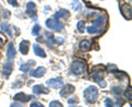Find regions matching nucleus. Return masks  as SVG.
I'll use <instances>...</instances> for the list:
<instances>
[{
    "instance_id": "nucleus-1",
    "label": "nucleus",
    "mask_w": 132,
    "mask_h": 107,
    "mask_svg": "<svg viewBox=\"0 0 132 107\" xmlns=\"http://www.w3.org/2000/svg\"><path fill=\"white\" fill-rule=\"evenodd\" d=\"M84 97L87 104H93L98 98V90L96 86H88L84 91Z\"/></svg>"
},
{
    "instance_id": "nucleus-2",
    "label": "nucleus",
    "mask_w": 132,
    "mask_h": 107,
    "mask_svg": "<svg viewBox=\"0 0 132 107\" xmlns=\"http://www.w3.org/2000/svg\"><path fill=\"white\" fill-rule=\"evenodd\" d=\"M86 71V65L85 62H82L80 60H75L73 61V63L71 66V72L74 76H82Z\"/></svg>"
},
{
    "instance_id": "nucleus-3",
    "label": "nucleus",
    "mask_w": 132,
    "mask_h": 107,
    "mask_svg": "<svg viewBox=\"0 0 132 107\" xmlns=\"http://www.w3.org/2000/svg\"><path fill=\"white\" fill-rule=\"evenodd\" d=\"M46 26L47 28H50V30H53L55 32H61L62 30L64 28V24L60 22L57 19H48L46 20Z\"/></svg>"
},
{
    "instance_id": "nucleus-4",
    "label": "nucleus",
    "mask_w": 132,
    "mask_h": 107,
    "mask_svg": "<svg viewBox=\"0 0 132 107\" xmlns=\"http://www.w3.org/2000/svg\"><path fill=\"white\" fill-rule=\"evenodd\" d=\"M46 84L53 89H60L64 85V81L62 78H54V79H50L46 81Z\"/></svg>"
},
{
    "instance_id": "nucleus-5",
    "label": "nucleus",
    "mask_w": 132,
    "mask_h": 107,
    "mask_svg": "<svg viewBox=\"0 0 132 107\" xmlns=\"http://www.w3.org/2000/svg\"><path fill=\"white\" fill-rule=\"evenodd\" d=\"M27 14L33 20H36V7L33 2L27 3Z\"/></svg>"
},
{
    "instance_id": "nucleus-6",
    "label": "nucleus",
    "mask_w": 132,
    "mask_h": 107,
    "mask_svg": "<svg viewBox=\"0 0 132 107\" xmlns=\"http://www.w3.org/2000/svg\"><path fill=\"white\" fill-rule=\"evenodd\" d=\"M106 21V18L105 16H99L98 19H96L95 20V21L93 22V24H92V26L95 28V30H96V32L97 33H100L101 32V26L104 25V22Z\"/></svg>"
},
{
    "instance_id": "nucleus-7",
    "label": "nucleus",
    "mask_w": 132,
    "mask_h": 107,
    "mask_svg": "<svg viewBox=\"0 0 132 107\" xmlns=\"http://www.w3.org/2000/svg\"><path fill=\"white\" fill-rule=\"evenodd\" d=\"M74 92H75V86H73L72 84H66L63 89H62L61 91V96L63 97H66L68 95H71V94H73Z\"/></svg>"
},
{
    "instance_id": "nucleus-8",
    "label": "nucleus",
    "mask_w": 132,
    "mask_h": 107,
    "mask_svg": "<svg viewBox=\"0 0 132 107\" xmlns=\"http://www.w3.org/2000/svg\"><path fill=\"white\" fill-rule=\"evenodd\" d=\"M12 69H13V65H12L11 60H8L7 62L5 63V66H3V70H2L3 76H5L6 79H8V78L10 77L11 72H12Z\"/></svg>"
},
{
    "instance_id": "nucleus-9",
    "label": "nucleus",
    "mask_w": 132,
    "mask_h": 107,
    "mask_svg": "<svg viewBox=\"0 0 132 107\" xmlns=\"http://www.w3.org/2000/svg\"><path fill=\"white\" fill-rule=\"evenodd\" d=\"M45 72H46V69H45L44 67H39V68L30 71V76L33 77V78H41V77H43L45 74Z\"/></svg>"
},
{
    "instance_id": "nucleus-10",
    "label": "nucleus",
    "mask_w": 132,
    "mask_h": 107,
    "mask_svg": "<svg viewBox=\"0 0 132 107\" xmlns=\"http://www.w3.org/2000/svg\"><path fill=\"white\" fill-rule=\"evenodd\" d=\"M92 78L96 81V82H100L104 80V78H105V73L104 71H102L101 69H96L95 71L93 72V74H92Z\"/></svg>"
},
{
    "instance_id": "nucleus-11",
    "label": "nucleus",
    "mask_w": 132,
    "mask_h": 107,
    "mask_svg": "<svg viewBox=\"0 0 132 107\" xmlns=\"http://www.w3.org/2000/svg\"><path fill=\"white\" fill-rule=\"evenodd\" d=\"M14 101H19V102H22V103H26V102H29L32 98L31 95H27L24 93H18L14 95Z\"/></svg>"
},
{
    "instance_id": "nucleus-12",
    "label": "nucleus",
    "mask_w": 132,
    "mask_h": 107,
    "mask_svg": "<svg viewBox=\"0 0 132 107\" xmlns=\"http://www.w3.org/2000/svg\"><path fill=\"white\" fill-rule=\"evenodd\" d=\"M33 93L36 94V95H40V94H47L48 93V89L44 88L43 85L38 84V85H34L33 86Z\"/></svg>"
},
{
    "instance_id": "nucleus-13",
    "label": "nucleus",
    "mask_w": 132,
    "mask_h": 107,
    "mask_svg": "<svg viewBox=\"0 0 132 107\" xmlns=\"http://www.w3.org/2000/svg\"><path fill=\"white\" fill-rule=\"evenodd\" d=\"M121 13H122V15L125 16L126 19H128V20H131V8H130V6L129 5H123L122 7H121Z\"/></svg>"
},
{
    "instance_id": "nucleus-14",
    "label": "nucleus",
    "mask_w": 132,
    "mask_h": 107,
    "mask_svg": "<svg viewBox=\"0 0 132 107\" xmlns=\"http://www.w3.org/2000/svg\"><path fill=\"white\" fill-rule=\"evenodd\" d=\"M15 57V49H14V45L13 43H9L8 45V49H7V58L11 60Z\"/></svg>"
},
{
    "instance_id": "nucleus-15",
    "label": "nucleus",
    "mask_w": 132,
    "mask_h": 107,
    "mask_svg": "<svg viewBox=\"0 0 132 107\" xmlns=\"http://www.w3.org/2000/svg\"><path fill=\"white\" fill-rule=\"evenodd\" d=\"M33 50H34V54L36 56L41 57V58H45L46 57V52L43 50V48H41L38 44H34L33 45Z\"/></svg>"
},
{
    "instance_id": "nucleus-16",
    "label": "nucleus",
    "mask_w": 132,
    "mask_h": 107,
    "mask_svg": "<svg viewBox=\"0 0 132 107\" xmlns=\"http://www.w3.org/2000/svg\"><path fill=\"white\" fill-rule=\"evenodd\" d=\"M29 47H30V43L28 40H22L20 43V52L22 55H27L28 51H29Z\"/></svg>"
},
{
    "instance_id": "nucleus-17",
    "label": "nucleus",
    "mask_w": 132,
    "mask_h": 107,
    "mask_svg": "<svg viewBox=\"0 0 132 107\" xmlns=\"http://www.w3.org/2000/svg\"><path fill=\"white\" fill-rule=\"evenodd\" d=\"M79 48L80 50L82 51H89L90 49H92V44H90V42H88V40H81L80 44H79Z\"/></svg>"
},
{
    "instance_id": "nucleus-18",
    "label": "nucleus",
    "mask_w": 132,
    "mask_h": 107,
    "mask_svg": "<svg viewBox=\"0 0 132 107\" xmlns=\"http://www.w3.org/2000/svg\"><path fill=\"white\" fill-rule=\"evenodd\" d=\"M34 65H35V61H34V60H32V61H29V62H27V63L22 65L21 67H20V70H21V71H23V72H28L29 70L31 69V67H32V66H34Z\"/></svg>"
},
{
    "instance_id": "nucleus-19",
    "label": "nucleus",
    "mask_w": 132,
    "mask_h": 107,
    "mask_svg": "<svg viewBox=\"0 0 132 107\" xmlns=\"http://www.w3.org/2000/svg\"><path fill=\"white\" fill-rule=\"evenodd\" d=\"M65 16H69L68 11H66V10H60V11H57L56 13L54 14V19L60 20L61 18H65Z\"/></svg>"
},
{
    "instance_id": "nucleus-20",
    "label": "nucleus",
    "mask_w": 132,
    "mask_h": 107,
    "mask_svg": "<svg viewBox=\"0 0 132 107\" xmlns=\"http://www.w3.org/2000/svg\"><path fill=\"white\" fill-rule=\"evenodd\" d=\"M1 30H2V31H5V32H6L9 36H12V32H11V30H10L9 24H7V23H2V24H1Z\"/></svg>"
},
{
    "instance_id": "nucleus-21",
    "label": "nucleus",
    "mask_w": 132,
    "mask_h": 107,
    "mask_svg": "<svg viewBox=\"0 0 132 107\" xmlns=\"http://www.w3.org/2000/svg\"><path fill=\"white\" fill-rule=\"evenodd\" d=\"M85 28H86V27H85V22H84V21H79V22L77 23V30L79 31L80 33L84 32Z\"/></svg>"
},
{
    "instance_id": "nucleus-22",
    "label": "nucleus",
    "mask_w": 132,
    "mask_h": 107,
    "mask_svg": "<svg viewBox=\"0 0 132 107\" xmlns=\"http://www.w3.org/2000/svg\"><path fill=\"white\" fill-rule=\"evenodd\" d=\"M72 8H73V10H79L80 8H81V6H80V3L77 1V0H74V1L72 2Z\"/></svg>"
},
{
    "instance_id": "nucleus-23",
    "label": "nucleus",
    "mask_w": 132,
    "mask_h": 107,
    "mask_svg": "<svg viewBox=\"0 0 132 107\" xmlns=\"http://www.w3.org/2000/svg\"><path fill=\"white\" fill-rule=\"evenodd\" d=\"M40 30H41V26L39 25V24H35V25L33 26V28H32V34L34 35V36H36V35L39 34Z\"/></svg>"
},
{
    "instance_id": "nucleus-24",
    "label": "nucleus",
    "mask_w": 132,
    "mask_h": 107,
    "mask_svg": "<svg viewBox=\"0 0 132 107\" xmlns=\"http://www.w3.org/2000/svg\"><path fill=\"white\" fill-rule=\"evenodd\" d=\"M67 103H68V105H69V106L77 105V103H78V98H77V97H72V98H69V100L67 101Z\"/></svg>"
},
{
    "instance_id": "nucleus-25",
    "label": "nucleus",
    "mask_w": 132,
    "mask_h": 107,
    "mask_svg": "<svg viewBox=\"0 0 132 107\" xmlns=\"http://www.w3.org/2000/svg\"><path fill=\"white\" fill-rule=\"evenodd\" d=\"M111 91H112L116 95H119V94L121 93V88L120 86H113V88L111 89Z\"/></svg>"
},
{
    "instance_id": "nucleus-26",
    "label": "nucleus",
    "mask_w": 132,
    "mask_h": 107,
    "mask_svg": "<svg viewBox=\"0 0 132 107\" xmlns=\"http://www.w3.org/2000/svg\"><path fill=\"white\" fill-rule=\"evenodd\" d=\"M131 91H132L131 88H129V89H128L127 91H126V97H127L130 102H131V98H132V97H131Z\"/></svg>"
},
{
    "instance_id": "nucleus-27",
    "label": "nucleus",
    "mask_w": 132,
    "mask_h": 107,
    "mask_svg": "<svg viewBox=\"0 0 132 107\" xmlns=\"http://www.w3.org/2000/svg\"><path fill=\"white\" fill-rule=\"evenodd\" d=\"M50 106L51 107H55V106H59V107H62L63 105L61 104L60 102H57V101H53V102H51V104H50Z\"/></svg>"
},
{
    "instance_id": "nucleus-28",
    "label": "nucleus",
    "mask_w": 132,
    "mask_h": 107,
    "mask_svg": "<svg viewBox=\"0 0 132 107\" xmlns=\"http://www.w3.org/2000/svg\"><path fill=\"white\" fill-rule=\"evenodd\" d=\"M113 105V102L110 100V98H106L105 100V106H112Z\"/></svg>"
},
{
    "instance_id": "nucleus-29",
    "label": "nucleus",
    "mask_w": 132,
    "mask_h": 107,
    "mask_svg": "<svg viewBox=\"0 0 132 107\" xmlns=\"http://www.w3.org/2000/svg\"><path fill=\"white\" fill-rule=\"evenodd\" d=\"M30 106H31V107H43V105L41 104V103H39V102L31 103V104H30Z\"/></svg>"
},
{
    "instance_id": "nucleus-30",
    "label": "nucleus",
    "mask_w": 132,
    "mask_h": 107,
    "mask_svg": "<svg viewBox=\"0 0 132 107\" xmlns=\"http://www.w3.org/2000/svg\"><path fill=\"white\" fill-rule=\"evenodd\" d=\"M9 3L11 6H13V7H18L19 6V3L16 2V0H9Z\"/></svg>"
},
{
    "instance_id": "nucleus-31",
    "label": "nucleus",
    "mask_w": 132,
    "mask_h": 107,
    "mask_svg": "<svg viewBox=\"0 0 132 107\" xmlns=\"http://www.w3.org/2000/svg\"><path fill=\"white\" fill-rule=\"evenodd\" d=\"M20 86H22V82H15V83L12 84V88H20Z\"/></svg>"
},
{
    "instance_id": "nucleus-32",
    "label": "nucleus",
    "mask_w": 132,
    "mask_h": 107,
    "mask_svg": "<svg viewBox=\"0 0 132 107\" xmlns=\"http://www.w3.org/2000/svg\"><path fill=\"white\" fill-rule=\"evenodd\" d=\"M3 46V39L2 38H0V48H1Z\"/></svg>"
},
{
    "instance_id": "nucleus-33",
    "label": "nucleus",
    "mask_w": 132,
    "mask_h": 107,
    "mask_svg": "<svg viewBox=\"0 0 132 107\" xmlns=\"http://www.w3.org/2000/svg\"><path fill=\"white\" fill-rule=\"evenodd\" d=\"M11 106H22V104H19V103H14V104H11Z\"/></svg>"
}]
</instances>
